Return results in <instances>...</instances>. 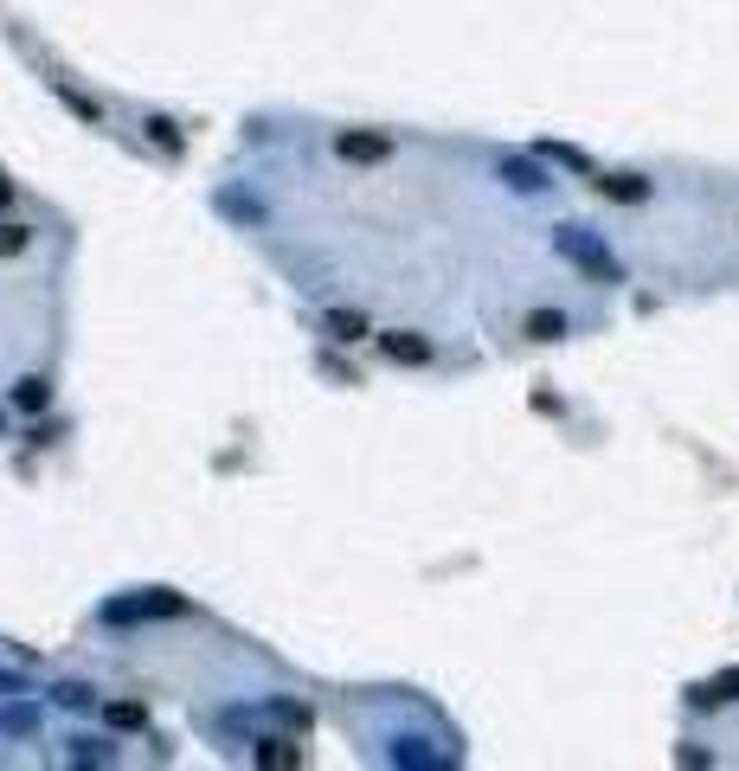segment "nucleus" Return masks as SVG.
Returning <instances> with one entry per match:
<instances>
[{
  "mask_svg": "<svg viewBox=\"0 0 739 771\" xmlns=\"http://www.w3.org/2000/svg\"><path fill=\"white\" fill-rule=\"evenodd\" d=\"M329 335H335V341H360V335H367V315H354V309H335V315H329Z\"/></svg>",
  "mask_w": 739,
  "mask_h": 771,
  "instance_id": "16",
  "label": "nucleus"
},
{
  "mask_svg": "<svg viewBox=\"0 0 739 771\" xmlns=\"http://www.w3.org/2000/svg\"><path fill=\"white\" fill-rule=\"evenodd\" d=\"M7 695H20V675H0V701H7Z\"/></svg>",
  "mask_w": 739,
  "mask_h": 771,
  "instance_id": "21",
  "label": "nucleus"
},
{
  "mask_svg": "<svg viewBox=\"0 0 739 771\" xmlns=\"http://www.w3.org/2000/svg\"><path fill=\"white\" fill-rule=\"evenodd\" d=\"M393 766H444V759H438V753H424V739H411V733H405V739H393Z\"/></svg>",
  "mask_w": 739,
  "mask_h": 771,
  "instance_id": "12",
  "label": "nucleus"
},
{
  "mask_svg": "<svg viewBox=\"0 0 739 771\" xmlns=\"http://www.w3.org/2000/svg\"><path fill=\"white\" fill-rule=\"evenodd\" d=\"M52 90H59V103H65L71 116H77V123H90V129H97V123H103V110H97V103H90V97H84V90H71L65 77H52Z\"/></svg>",
  "mask_w": 739,
  "mask_h": 771,
  "instance_id": "8",
  "label": "nucleus"
},
{
  "mask_svg": "<svg viewBox=\"0 0 739 771\" xmlns=\"http://www.w3.org/2000/svg\"><path fill=\"white\" fill-rule=\"evenodd\" d=\"M553 251L579 271V277H592V283H624V264L611 258V245L599 238V232H586V225H559L553 232Z\"/></svg>",
  "mask_w": 739,
  "mask_h": 771,
  "instance_id": "1",
  "label": "nucleus"
},
{
  "mask_svg": "<svg viewBox=\"0 0 739 771\" xmlns=\"http://www.w3.org/2000/svg\"><path fill=\"white\" fill-rule=\"evenodd\" d=\"M303 753L290 746V739H258V766H296Z\"/></svg>",
  "mask_w": 739,
  "mask_h": 771,
  "instance_id": "17",
  "label": "nucleus"
},
{
  "mask_svg": "<svg viewBox=\"0 0 739 771\" xmlns=\"http://www.w3.org/2000/svg\"><path fill=\"white\" fill-rule=\"evenodd\" d=\"M7 200H13V181H7V174H0V207H7Z\"/></svg>",
  "mask_w": 739,
  "mask_h": 771,
  "instance_id": "22",
  "label": "nucleus"
},
{
  "mask_svg": "<svg viewBox=\"0 0 739 771\" xmlns=\"http://www.w3.org/2000/svg\"><path fill=\"white\" fill-rule=\"evenodd\" d=\"M720 701H739V669H720L714 682H694L688 688V707H720Z\"/></svg>",
  "mask_w": 739,
  "mask_h": 771,
  "instance_id": "6",
  "label": "nucleus"
},
{
  "mask_svg": "<svg viewBox=\"0 0 739 771\" xmlns=\"http://www.w3.org/2000/svg\"><path fill=\"white\" fill-rule=\"evenodd\" d=\"M52 695H59V707H71V713H90V707H97V688H84V682H59Z\"/></svg>",
  "mask_w": 739,
  "mask_h": 771,
  "instance_id": "14",
  "label": "nucleus"
},
{
  "mask_svg": "<svg viewBox=\"0 0 739 771\" xmlns=\"http://www.w3.org/2000/svg\"><path fill=\"white\" fill-rule=\"evenodd\" d=\"M33 726H39V713H33V707H0V733H13V739H20V733H33Z\"/></svg>",
  "mask_w": 739,
  "mask_h": 771,
  "instance_id": "18",
  "label": "nucleus"
},
{
  "mask_svg": "<svg viewBox=\"0 0 739 771\" xmlns=\"http://www.w3.org/2000/svg\"><path fill=\"white\" fill-rule=\"evenodd\" d=\"M148 618H187V598L181 592H130V598L103 605V624H148Z\"/></svg>",
  "mask_w": 739,
  "mask_h": 771,
  "instance_id": "2",
  "label": "nucleus"
},
{
  "mask_svg": "<svg viewBox=\"0 0 739 771\" xmlns=\"http://www.w3.org/2000/svg\"><path fill=\"white\" fill-rule=\"evenodd\" d=\"M566 328H572V322H566L559 309H534V315H528V341H559Z\"/></svg>",
  "mask_w": 739,
  "mask_h": 771,
  "instance_id": "11",
  "label": "nucleus"
},
{
  "mask_svg": "<svg viewBox=\"0 0 739 771\" xmlns=\"http://www.w3.org/2000/svg\"><path fill=\"white\" fill-rule=\"evenodd\" d=\"M13 406H20V412H46V406H52V386H46L39 373H26V380L13 386Z\"/></svg>",
  "mask_w": 739,
  "mask_h": 771,
  "instance_id": "10",
  "label": "nucleus"
},
{
  "mask_svg": "<svg viewBox=\"0 0 739 771\" xmlns=\"http://www.w3.org/2000/svg\"><path fill=\"white\" fill-rule=\"evenodd\" d=\"M335 154H341V161H354V167H373V161L393 154V136H380V129H341Z\"/></svg>",
  "mask_w": 739,
  "mask_h": 771,
  "instance_id": "3",
  "label": "nucleus"
},
{
  "mask_svg": "<svg viewBox=\"0 0 739 771\" xmlns=\"http://www.w3.org/2000/svg\"><path fill=\"white\" fill-rule=\"evenodd\" d=\"M540 154H546V161H559V167H572V174H592V161H586L572 141H540Z\"/></svg>",
  "mask_w": 739,
  "mask_h": 771,
  "instance_id": "13",
  "label": "nucleus"
},
{
  "mask_svg": "<svg viewBox=\"0 0 739 771\" xmlns=\"http://www.w3.org/2000/svg\"><path fill=\"white\" fill-rule=\"evenodd\" d=\"M380 353H386L393 366H424V360H431V341L411 335V328H393V335H380Z\"/></svg>",
  "mask_w": 739,
  "mask_h": 771,
  "instance_id": "4",
  "label": "nucleus"
},
{
  "mask_svg": "<svg viewBox=\"0 0 739 771\" xmlns=\"http://www.w3.org/2000/svg\"><path fill=\"white\" fill-rule=\"evenodd\" d=\"M26 245H33V232H26V225H13V219H0V258H20Z\"/></svg>",
  "mask_w": 739,
  "mask_h": 771,
  "instance_id": "19",
  "label": "nucleus"
},
{
  "mask_svg": "<svg viewBox=\"0 0 739 771\" xmlns=\"http://www.w3.org/2000/svg\"><path fill=\"white\" fill-rule=\"evenodd\" d=\"M141 129H148V141H155V148H161V154H181V129H174V123H168V116H148V123H141Z\"/></svg>",
  "mask_w": 739,
  "mask_h": 771,
  "instance_id": "15",
  "label": "nucleus"
},
{
  "mask_svg": "<svg viewBox=\"0 0 739 771\" xmlns=\"http://www.w3.org/2000/svg\"><path fill=\"white\" fill-rule=\"evenodd\" d=\"M599 194L617 200V207H643L650 200V181L643 174H599Z\"/></svg>",
  "mask_w": 739,
  "mask_h": 771,
  "instance_id": "5",
  "label": "nucleus"
},
{
  "mask_svg": "<svg viewBox=\"0 0 739 771\" xmlns=\"http://www.w3.org/2000/svg\"><path fill=\"white\" fill-rule=\"evenodd\" d=\"M502 181H508L515 194H540V187H546L540 161H528V154H502Z\"/></svg>",
  "mask_w": 739,
  "mask_h": 771,
  "instance_id": "7",
  "label": "nucleus"
},
{
  "mask_svg": "<svg viewBox=\"0 0 739 771\" xmlns=\"http://www.w3.org/2000/svg\"><path fill=\"white\" fill-rule=\"evenodd\" d=\"M71 759H77V766H110L116 753H110V739H84V746H77Z\"/></svg>",
  "mask_w": 739,
  "mask_h": 771,
  "instance_id": "20",
  "label": "nucleus"
},
{
  "mask_svg": "<svg viewBox=\"0 0 739 771\" xmlns=\"http://www.w3.org/2000/svg\"><path fill=\"white\" fill-rule=\"evenodd\" d=\"M103 720H110L116 733H141V726H148V707L141 701H103Z\"/></svg>",
  "mask_w": 739,
  "mask_h": 771,
  "instance_id": "9",
  "label": "nucleus"
}]
</instances>
